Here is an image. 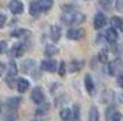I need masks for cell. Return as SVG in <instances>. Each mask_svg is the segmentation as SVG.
Wrapping results in <instances>:
<instances>
[{"label": "cell", "instance_id": "cell-21", "mask_svg": "<svg viewBox=\"0 0 123 121\" xmlns=\"http://www.w3.org/2000/svg\"><path fill=\"white\" fill-rule=\"evenodd\" d=\"M89 121H100V113L96 106H92L89 113Z\"/></svg>", "mask_w": 123, "mask_h": 121}, {"label": "cell", "instance_id": "cell-25", "mask_svg": "<svg viewBox=\"0 0 123 121\" xmlns=\"http://www.w3.org/2000/svg\"><path fill=\"white\" fill-rule=\"evenodd\" d=\"M98 60L101 63L106 64L107 60H108V50L107 49H101L100 53H98Z\"/></svg>", "mask_w": 123, "mask_h": 121}, {"label": "cell", "instance_id": "cell-8", "mask_svg": "<svg viewBox=\"0 0 123 121\" xmlns=\"http://www.w3.org/2000/svg\"><path fill=\"white\" fill-rule=\"evenodd\" d=\"M24 53H25V45H24L21 42L15 43V44L12 45V48L10 49V55L14 56V58H20Z\"/></svg>", "mask_w": 123, "mask_h": 121}, {"label": "cell", "instance_id": "cell-14", "mask_svg": "<svg viewBox=\"0 0 123 121\" xmlns=\"http://www.w3.org/2000/svg\"><path fill=\"white\" fill-rule=\"evenodd\" d=\"M62 37V28L57 25H53L50 27V39L53 42H58Z\"/></svg>", "mask_w": 123, "mask_h": 121}, {"label": "cell", "instance_id": "cell-6", "mask_svg": "<svg viewBox=\"0 0 123 121\" xmlns=\"http://www.w3.org/2000/svg\"><path fill=\"white\" fill-rule=\"evenodd\" d=\"M17 120V113L15 109H10V108H5V105H3V121H16Z\"/></svg>", "mask_w": 123, "mask_h": 121}, {"label": "cell", "instance_id": "cell-29", "mask_svg": "<svg viewBox=\"0 0 123 121\" xmlns=\"http://www.w3.org/2000/svg\"><path fill=\"white\" fill-rule=\"evenodd\" d=\"M67 71H68V68H67V64H65L64 61H62V63H60V65H59V68H58V74H59L60 76H64Z\"/></svg>", "mask_w": 123, "mask_h": 121}, {"label": "cell", "instance_id": "cell-16", "mask_svg": "<svg viewBox=\"0 0 123 121\" xmlns=\"http://www.w3.org/2000/svg\"><path fill=\"white\" fill-rule=\"evenodd\" d=\"M41 12H43V11H42V7H41L38 0H36V1H32V3L30 4V14L32 15V16H37V15H39Z\"/></svg>", "mask_w": 123, "mask_h": 121}, {"label": "cell", "instance_id": "cell-2", "mask_svg": "<svg viewBox=\"0 0 123 121\" xmlns=\"http://www.w3.org/2000/svg\"><path fill=\"white\" fill-rule=\"evenodd\" d=\"M123 70V63L119 59L112 60V61L108 63V74L111 76H116L117 74H119Z\"/></svg>", "mask_w": 123, "mask_h": 121}, {"label": "cell", "instance_id": "cell-15", "mask_svg": "<svg viewBox=\"0 0 123 121\" xmlns=\"http://www.w3.org/2000/svg\"><path fill=\"white\" fill-rule=\"evenodd\" d=\"M20 103H21V98H18V97H11V98H9V99L6 100V103H5L4 105L7 106V108H10V109L17 110Z\"/></svg>", "mask_w": 123, "mask_h": 121}, {"label": "cell", "instance_id": "cell-30", "mask_svg": "<svg viewBox=\"0 0 123 121\" xmlns=\"http://www.w3.org/2000/svg\"><path fill=\"white\" fill-rule=\"evenodd\" d=\"M113 0H100V5L104 7V9H110Z\"/></svg>", "mask_w": 123, "mask_h": 121}, {"label": "cell", "instance_id": "cell-12", "mask_svg": "<svg viewBox=\"0 0 123 121\" xmlns=\"http://www.w3.org/2000/svg\"><path fill=\"white\" fill-rule=\"evenodd\" d=\"M84 65H85V63L83 61V60H73L70 64H69V66H68V71L69 72H78V71H80L81 68L84 67Z\"/></svg>", "mask_w": 123, "mask_h": 121}, {"label": "cell", "instance_id": "cell-7", "mask_svg": "<svg viewBox=\"0 0 123 121\" xmlns=\"http://www.w3.org/2000/svg\"><path fill=\"white\" fill-rule=\"evenodd\" d=\"M9 9L14 15H20L24 12V4L20 0H11L9 4Z\"/></svg>", "mask_w": 123, "mask_h": 121}, {"label": "cell", "instance_id": "cell-35", "mask_svg": "<svg viewBox=\"0 0 123 121\" xmlns=\"http://www.w3.org/2000/svg\"><path fill=\"white\" fill-rule=\"evenodd\" d=\"M5 21H6V16L3 14V15H1V21H0V27H1V28L5 26Z\"/></svg>", "mask_w": 123, "mask_h": 121}, {"label": "cell", "instance_id": "cell-20", "mask_svg": "<svg viewBox=\"0 0 123 121\" xmlns=\"http://www.w3.org/2000/svg\"><path fill=\"white\" fill-rule=\"evenodd\" d=\"M57 53H58V48H57L55 45H53V44L46 45V49H44V55H46V56L50 58V56L55 55Z\"/></svg>", "mask_w": 123, "mask_h": 121}, {"label": "cell", "instance_id": "cell-33", "mask_svg": "<svg viewBox=\"0 0 123 121\" xmlns=\"http://www.w3.org/2000/svg\"><path fill=\"white\" fill-rule=\"evenodd\" d=\"M6 47H7L6 42H5V40H1V49H0V52H1V54H4V53L6 52Z\"/></svg>", "mask_w": 123, "mask_h": 121}, {"label": "cell", "instance_id": "cell-23", "mask_svg": "<svg viewBox=\"0 0 123 121\" xmlns=\"http://www.w3.org/2000/svg\"><path fill=\"white\" fill-rule=\"evenodd\" d=\"M39 1V5H41V7H42V11L43 12H46V11H48V10H50L52 9V6H53V0H38Z\"/></svg>", "mask_w": 123, "mask_h": 121}, {"label": "cell", "instance_id": "cell-11", "mask_svg": "<svg viewBox=\"0 0 123 121\" xmlns=\"http://www.w3.org/2000/svg\"><path fill=\"white\" fill-rule=\"evenodd\" d=\"M16 88H17V90L20 93H25L26 90L30 88V82L26 78L20 77V78L16 79Z\"/></svg>", "mask_w": 123, "mask_h": 121}, {"label": "cell", "instance_id": "cell-37", "mask_svg": "<svg viewBox=\"0 0 123 121\" xmlns=\"http://www.w3.org/2000/svg\"><path fill=\"white\" fill-rule=\"evenodd\" d=\"M5 71V64H1V74H4Z\"/></svg>", "mask_w": 123, "mask_h": 121}, {"label": "cell", "instance_id": "cell-18", "mask_svg": "<svg viewBox=\"0 0 123 121\" xmlns=\"http://www.w3.org/2000/svg\"><path fill=\"white\" fill-rule=\"evenodd\" d=\"M49 108H50V104L49 103H42V104H38V108L36 109V115L37 116H43L46 115L48 111H49Z\"/></svg>", "mask_w": 123, "mask_h": 121}, {"label": "cell", "instance_id": "cell-26", "mask_svg": "<svg viewBox=\"0 0 123 121\" xmlns=\"http://www.w3.org/2000/svg\"><path fill=\"white\" fill-rule=\"evenodd\" d=\"M71 121H81L80 120V106L78 104L73 106V120Z\"/></svg>", "mask_w": 123, "mask_h": 121}, {"label": "cell", "instance_id": "cell-9", "mask_svg": "<svg viewBox=\"0 0 123 121\" xmlns=\"http://www.w3.org/2000/svg\"><path fill=\"white\" fill-rule=\"evenodd\" d=\"M107 23V20H106V16L102 14V12H97L94 17V27L96 29H101Z\"/></svg>", "mask_w": 123, "mask_h": 121}, {"label": "cell", "instance_id": "cell-22", "mask_svg": "<svg viewBox=\"0 0 123 121\" xmlns=\"http://www.w3.org/2000/svg\"><path fill=\"white\" fill-rule=\"evenodd\" d=\"M113 99H115V93L112 92L111 89L105 90L104 94H102V102L104 103H111Z\"/></svg>", "mask_w": 123, "mask_h": 121}, {"label": "cell", "instance_id": "cell-5", "mask_svg": "<svg viewBox=\"0 0 123 121\" xmlns=\"http://www.w3.org/2000/svg\"><path fill=\"white\" fill-rule=\"evenodd\" d=\"M31 99L32 102L36 104H42L44 103V93H43V89L41 87H35L32 89V93H31Z\"/></svg>", "mask_w": 123, "mask_h": 121}, {"label": "cell", "instance_id": "cell-19", "mask_svg": "<svg viewBox=\"0 0 123 121\" xmlns=\"http://www.w3.org/2000/svg\"><path fill=\"white\" fill-rule=\"evenodd\" d=\"M111 26L113 27V28H118V29H123V18L122 17H118V16H113L111 18V21H110Z\"/></svg>", "mask_w": 123, "mask_h": 121}, {"label": "cell", "instance_id": "cell-1", "mask_svg": "<svg viewBox=\"0 0 123 121\" xmlns=\"http://www.w3.org/2000/svg\"><path fill=\"white\" fill-rule=\"evenodd\" d=\"M62 22L67 26H74L85 21V15L79 11H65L60 17Z\"/></svg>", "mask_w": 123, "mask_h": 121}, {"label": "cell", "instance_id": "cell-31", "mask_svg": "<svg viewBox=\"0 0 123 121\" xmlns=\"http://www.w3.org/2000/svg\"><path fill=\"white\" fill-rule=\"evenodd\" d=\"M122 120V115H121V113L119 111H116L113 115H112V117L108 120V121H121Z\"/></svg>", "mask_w": 123, "mask_h": 121}, {"label": "cell", "instance_id": "cell-17", "mask_svg": "<svg viewBox=\"0 0 123 121\" xmlns=\"http://www.w3.org/2000/svg\"><path fill=\"white\" fill-rule=\"evenodd\" d=\"M60 119L63 121H71L73 120V110L69 109V108H63L60 110Z\"/></svg>", "mask_w": 123, "mask_h": 121}, {"label": "cell", "instance_id": "cell-27", "mask_svg": "<svg viewBox=\"0 0 123 121\" xmlns=\"http://www.w3.org/2000/svg\"><path fill=\"white\" fill-rule=\"evenodd\" d=\"M117 111V109L113 106V105H111V106H108L107 109H106V113H105V116H106V121H108L111 117H112V115H113Z\"/></svg>", "mask_w": 123, "mask_h": 121}, {"label": "cell", "instance_id": "cell-4", "mask_svg": "<svg viewBox=\"0 0 123 121\" xmlns=\"http://www.w3.org/2000/svg\"><path fill=\"white\" fill-rule=\"evenodd\" d=\"M57 67H58V63L53 59H48V60H43L42 64H41V68L46 72L49 74H53L57 71Z\"/></svg>", "mask_w": 123, "mask_h": 121}, {"label": "cell", "instance_id": "cell-32", "mask_svg": "<svg viewBox=\"0 0 123 121\" xmlns=\"http://www.w3.org/2000/svg\"><path fill=\"white\" fill-rule=\"evenodd\" d=\"M117 84L123 89V74H122V75H119V76L117 77Z\"/></svg>", "mask_w": 123, "mask_h": 121}, {"label": "cell", "instance_id": "cell-3", "mask_svg": "<svg viewBox=\"0 0 123 121\" xmlns=\"http://www.w3.org/2000/svg\"><path fill=\"white\" fill-rule=\"evenodd\" d=\"M85 36V29L84 28H70L67 31V38L71 40H79L84 38Z\"/></svg>", "mask_w": 123, "mask_h": 121}, {"label": "cell", "instance_id": "cell-28", "mask_svg": "<svg viewBox=\"0 0 123 121\" xmlns=\"http://www.w3.org/2000/svg\"><path fill=\"white\" fill-rule=\"evenodd\" d=\"M27 34V31L24 28H20V29H15V31L11 32V36L12 37H16V38H20V37H24Z\"/></svg>", "mask_w": 123, "mask_h": 121}, {"label": "cell", "instance_id": "cell-36", "mask_svg": "<svg viewBox=\"0 0 123 121\" xmlns=\"http://www.w3.org/2000/svg\"><path fill=\"white\" fill-rule=\"evenodd\" d=\"M117 100H118L121 104H123V92H119L117 94Z\"/></svg>", "mask_w": 123, "mask_h": 121}, {"label": "cell", "instance_id": "cell-34", "mask_svg": "<svg viewBox=\"0 0 123 121\" xmlns=\"http://www.w3.org/2000/svg\"><path fill=\"white\" fill-rule=\"evenodd\" d=\"M116 6H117V9L118 10H123V0H117V3H116Z\"/></svg>", "mask_w": 123, "mask_h": 121}, {"label": "cell", "instance_id": "cell-10", "mask_svg": "<svg viewBox=\"0 0 123 121\" xmlns=\"http://www.w3.org/2000/svg\"><path fill=\"white\" fill-rule=\"evenodd\" d=\"M85 89L90 95L95 94V83H94V79H92L91 75L89 74L85 75Z\"/></svg>", "mask_w": 123, "mask_h": 121}, {"label": "cell", "instance_id": "cell-24", "mask_svg": "<svg viewBox=\"0 0 123 121\" xmlns=\"http://www.w3.org/2000/svg\"><path fill=\"white\" fill-rule=\"evenodd\" d=\"M33 67H35V61L32 59H28L22 64V71L25 74H28V72H31V68H33Z\"/></svg>", "mask_w": 123, "mask_h": 121}, {"label": "cell", "instance_id": "cell-13", "mask_svg": "<svg viewBox=\"0 0 123 121\" xmlns=\"http://www.w3.org/2000/svg\"><path fill=\"white\" fill-rule=\"evenodd\" d=\"M105 37H106V40L108 43H112L113 44L115 42H117V39H118V34H117V31H116V28H108L106 33H105Z\"/></svg>", "mask_w": 123, "mask_h": 121}]
</instances>
